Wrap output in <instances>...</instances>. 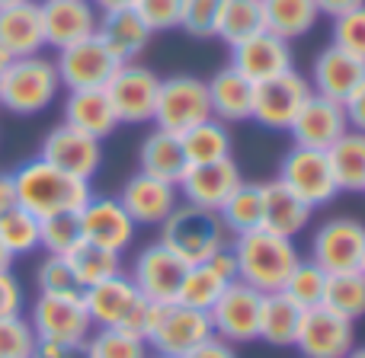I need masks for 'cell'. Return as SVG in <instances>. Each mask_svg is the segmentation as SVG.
Segmentation results:
<instances>
[{"instance_id":"obj_25","label":"cell","mask_w":365,"mask_h":358,"mask_svg":"<svg viewBox=\"0 0 365 358\" xmlns=\"http://www.w3.org/2000/svg\"><path fill=\"white\" fill-rule=\"evenodd\" d=\"M362 80H365V58L353 55V51L340 48V45H334V42L314 58L311 77H308L314 93L327 96V100H336V102L346 100Z\"/></svg>"},{"instance_id":"obj_52","label":"cell","mask_w":365,"mask_h":358,"mask_svg":"<svg viewBox=\"0 0 365 358\" xmlns=\"http://www.w3.org/2000/svg\"><path fill=\"white\" fill-rule=\"evenodd\" d=\"M32 358H87L83 346H64V342H38Z\"/></svg>"},{"instance_id":"obj_60","label":"cell","mask_w":365,"mask_h":358,"mask_svg":"<svg viewBox=\"0 0 365 358\" xmlns=\"http://www.w3.org/2000/svg\"><path fill=\"white\" fill-rule=\"evenodd\" d=\"M359 272H362V275H365V253H362V265H359Z\"/></svg>"},{"instance_id":"obj_47","label":"cell","mask_w":365,"mask_h":358,"mask_svg":"<svg viewBox=\"0 0 365 358\" xmlns=\"http://www.w3.org/2000/svg\"><path fill=\"white\" fill-rule=\"evenodd\" d=\"M135 13L148 23L151 32H167V29H180V16H182V0H135Z\"/></svg>"},{"instance_id":"obj_36","label":"cell","mask_w":365,"mask_h":358,"mask_svg":"<svg viewBox=\"0 0 365 358\" xmlns=\"http://www.w3.org/2000/svg\"><path fill=\"white\" fill-rule=\"evenodd\" d=\"M218 218L231 237L263 227V192H259V182H240L225 199V205L218 208Z\"/></svg>"},{"instance_id":"obj_58","label":"cell","mask_w":365,"mask_h":358,"mask_svg":"<svg viewBox=\"0 0 365 358\" xmlns=\"http://www.w3.org/2000/svg\"><path fill=\"white\" fill-rule=\"evenodd\" d=\"M346 358H365V346H353V352H349Z\"/></svg>"},{"instance_id":"obj_53","label":"cell","mask_w":365,"mask_h":358,"mask_svg":"<svg viewBox=\"0 0 365 358\" xmlns=\"http://www.w3.org/2000/svg\"><path fill=\"white\" fill-rule=\"evenodd\" d=\"M362 4L365 0H317V10H321V16L336 19V16H343V13L356 10V6H362Z\"/></svg>"},{"instance_id":"obj_37","label":"cell","mask_w":365,"mask_h":358,"mask_svg":"<svg viewBox=\"0 0 365 358\" xmlns=\"http://www.w3.org/2000/svg\"><path fill=\"white\" fill-rule=\"evenodd\" d=\"M180 141H182V151H186L189 164H212V160L231 157V147H234L227 125L218 122L215 115L199 122V125H192L189 132H182Z\"/></svg>"},{"instance_id":"obj_22","label":"cell","mask_w":365,"mask_h":358,"mask_svg":"<svg viewBox=\"0 0 365 358\" xmlns=\"http://www.w3.org/2000/svg\"><path fill=\"white\" fill-rule=\"evenodd\" d=\"M231 282H237V263H234V256H231V246H225V250H218L215 256H208L205 263L189 265L186 275H182L177 301L208 314Z\"/></svg>"},{"instance_id":"obj_56","label":"cell","mask_w":365,"mask_h":358,"mask_svg":"<svg viewBox=\"0 0 365 358\" xmlns=\"http://www.w3.org/2000/svg\"><path fill=\"white\" fill-rule=\"evenodd\" d=\"M13 269V256L6 253V246L0 243V272H10Z\"/></svg>"},{"instance_id":"obj_17","label":"cell","mask_w":365,"mask_h":358,"mask_svg":"<svg viewBox=\"0 0 365 358\" xmlns=\"http://www.w3.org/2000/svg\"><path fill=\"white\" fill-rule=\"evenodd\" d=\"M189 265L182 263L173 250H167L164 243H151L135 256L132 263V272L128 278L135 282V288L141 291V298L154 304H173L180 295V285H182V275H186Z\"/></svg>"},{"instance_id":"obj_23","label":"cell","mask_w":365,"mask_h":358,"mask_svg":"<svg viewBox=\"0 0 365 358\" xmlns=\"http://www.w3.org/2000/svg\"><path fill=\"white\" fill-rule=\"evenodd\" d=\"M115 199L122 201V208L138 227H160L167 221V214L180 205V192L173 182L154 179L141 170L125 179V186Z\"/></svg>"},{"instance_id":"obj_28","label":"cell","mask_w":365,"mask_h":358,"mask_svg":"<svg viewBox=\"0 0 365 358\" xmlns=\"http://www.w3.org/2000/svg\"><path fill=\"white\" fill-rule=\"evenodd\" d=\"M259 192H263V227L266 231L282 233V237H292V240L302 231H308L311 218H314V208L304 205L295 192H289L279 179L259 182Z\"/></svg>"},{"instance_id":"obj_32","label":"cell","mask_w":365,"mask_h":358,"mask_svg":"<svg viewBox=\"0 0 365 358\" xmlns=\"http://www.w3.org/2000/svg\"><path fill=\"white\" fill-rule=\"evenodd\" d=\"M327 160L340 192H365V132L346 128L327 147Z\"/></svg>"},{"instance_id":"obj_38","label":"cell","mask_w":365,"mask_h":358,"mask_svg":"<svg viewBox=\"0 0 365 358\" xmlns=\"http://www.w3.org/2000/svg\"><path fill=\"white\" fill-rule=\"evenodd\" d=\"M263 29V0H225L215 23V38H221L225 45H237Z\"/></svg>"},{"instance_id":"obj_51","label":"cell","mask_w":365,"mask_h":358,"mask_svg":"<svg viewBox=\"0 0 365 358\" xmlns=\"http://www.w3.org/2000/svg\"><path fill=\"white\" fill-rule=\"evenodd\" d=\"M182 358H237V346H231V342L212 336V339H205L202 346H195L192 352L182 355Z\"/></svg>"},{"instance_id":"obj_2","label":"cell","mask_w":365,"mask_h":358,"mask_svg":"<svg viewBox=\"0 0 365 358\" xmlns=\"http://www.w3.org/2000/svg\"><path fill=\"white\" fill-rule=\"evenodd\" d=\"M10 177H13V189H16V205L32 211L38 221L51 218V214L81 211L87 205V199L93 195L87 179L71 177V173L45 164L42 157L23 160Z\"/></svg>"},{"instance_id":"obj_34","label":"cell","mask_w":365,"mask_h":358,"mask_svg":"<svg viewBox=\"0 0 365 358\" xmlns=\"http://www.w3.org/2000/svg\"><path fill=\"white\" fill-rule=\"evenodd\" d=\"M321 19L317 0H263V23L285 42L308 36Z\"/></svg>"},{"instance_id":"obj_29","label":"cell","mask_w":365,"mask_h":358,"mask_svg":"<svg viewBox=\"0 0 365 358\" xmlns=\"http://www.w3.org/2000/svg\"><path fill=\"white\" fill-rule=\"evenodd\" d=\"M189 160L182 151L180 135L164 132V128H151L138 144V170L154 179H164L177 186L180 177L186 173Z\"/></svg>"},{"instance_id":"obj_14","label":"cell","mask_w":365,"mask_h":358,"mask_svg":"<svg viewBox=\"0 0 365 358\" xmlns=\"http://www.w3.org/2000/svg\"><path fill=\"white\" fill-rule=\"evenodd\" d=\"M356 346V323L330 307H311L302 314L295 349L302 358H346Z\"/></svg>"},{"instance_id":"obj_45","label":"cell","mask_w":365,"mask_h":358,"mask_svg":"<svg viewBox=\"0 0 365 358\" xmlns=\"http://www.w3.org/2000/svg\"><path fill=\"white\" fill-rule=\"evenodd\" d=\"M225 0H182L180 29L192 38H215V23Z\"/></svg>"},{"instance_id":"obj_43","label":"cell","mask_w":365,"mask_h":358,"mask_svg":"<svg viewBox=\"0 0 365 358\" xmlns=\"http://www.w3.org/2000/svg\"><path fill=\"white\" fill-rule=\"evenodd\" d=\"M81 224H77V211L74 214H51L42 218V231H38V250L51 253V256H64L81 243Z\"/></svg>"},{"instance_id":"obj_30","label":"cell","mask_w":365,"mask_h":358,"mask_svg":"<svg viewBox=\"0 0 365 358\" xmlns=\"http://www.w3.org/2000/svg\"><path fill=\"white\" fill-rule=\"evenodd\" d=\"M96 36H100L103 42H106V48L125 64V61H135V58L148 48L154 32L148 29V23L135 13V6H125V10L100 13V29H96Z\"/></svg>"},{"instance_id":"obj_54","label":"cell","mask_w":365,"mask_h":358,"mask_svg":"<svg viewBox=\"0 0 365 358\" xmlns=\"http://www.w3.org/2000/svg\"><path fill=\"white\" fill-rule=\"evenodd\" d=\"M10 208H16V189L10 173H0V214H6Z\"/></svg>"},{"instance_id":"obj_4","label":"cell","mask_w":365,"mask_h":358,"mask_svg":"<svg viewBox=\"0 0 365 358\" xmlns=\"http://www.w3.org/2000/svg\"><path fill=\"white\" fill-rule=\"evenodd\" d=\"M61 93V77L51 58H13L0 80V106L13 115H38Z\"/></svg>"},{"instance_id":"obj_44","label":"cell","mask_w":365,"mask_h":358,"mask_svg":"<svg viewBox=\"0 0 365 358\" xmlns=\"http://www.w3.org/2000/svg\"><path fill=\"white\" fill-rule=\"evenodd\" d=\"M38 349V336L23 314L0 317V358H32Z\"/></svg>"},{"instance_id":"obj_8","label":"cell","mask_w":365,"mask_h":358,"mask_svg":"<svg viewBox=\"0 0 365 358\" xmlns=\"http://www.w3.org/2000/svg\"><path fill=\"white\" fill-rule=\"evenodd\" d=\"M311 96V83L304 74H298L295 68L276 74L269 80L253 83V109L250 119L259 128L269 132H289L292 119L298 115V109L304 106V100Z\"/></svg>"},{"instance_id":"obj_50","label":"cell","mask_w":365,"mask_h":358,"mask_svg":"<svg viewBox=\"0 0 365 358\" xmlns=\"http://www.w3.org/2000/svg\"><path fill=\"white\" fill-rule=\"evenodd\" d=\"M343 112H346V125L349 128L365 132V80L346 96V100H343Z\"/></svg>"},{"instance_id":"obj_6","label":"cell","mask_w":365,"mask_h":358,"mask_svg":"<svg viewBox=\"0 0 365 358\" xmlns=\"http://www.w3.org/2000/svg\"><path fill=\"white\" fill-rule=\"evenodd\" d=\"M212 119V100H208V83L192 74L160 77L158 109H154V125L164 132L182 135L192 125Z\"/></svg>"},{"instance_id":"obj_20","label":"cell","mask_w":365,"mask_h":358,"mask_svg":"<svg viewBox=\"0 0 365 358\" xmlns=\"http://www.w3.org/2000/svg\"><path fill=\"white\" fill-rule=\"evenodd\" d=\"M231 68L240 70L247 80L259 83L269 80L276 74L295 68V58H292V42H285L282 36L263 29L257 36L244 38V42L231 45Z\"/></svg>"},{"instance_id":"obj_24","label":"cell","mask_w":365,"mask_h":358,"mask_svg":"<svg viewBox=\"0 0 365 358\" xmlns=\"http://www.w3.org/2000/svg\"><path fill=\"white\" fill-rule=\"evenodd\" d=\"M81 295H83V307H87L93 330H103V327L122 330L128 323V317L135 314V307L141 304V291L135 288L128 272H119V275L106 278V282L90 285Z\"/></svg>"},{"instance_id":"obj_10","label":"cell","mask_w":365,"mask_h":358,"mask_svg":"<svg viewBox=\"0 0 365 358\" xmlns=\"http://www.w3.org/2000/svg\"><path fill=\"white\" fill-rule=\"evenodd\" d=\"M212 336L215 330L205 310H195L173 301V304H160L158 320H154L151 336H148V349H154L158 355L182 358L205 339H212Z\"/></svg>"},{"instance_id":"obj_61","label":"cell","mask_w":365,"mask_h":358,"mask_svg":"<svg viewBox=\"0 0 365 358\" xmlns=\"http://www.w3.org/2000/svg\"><path fill=\"white\" fill-rule=\"evenodd\" d=\"M148 358H170V355H158V352H154V355H148Z\"/></svg>"},{"instance_id":"obj_16","label":"cell","mask_w":365,"mask_h":358,"mask_svg":"<svg viewBox=\"0 0 365 358\" xmlns=\"http://www.w3.org/2000/svg\"><path fill=\"white\" fill-rule=\"evenodd\" d=\"M38 157L77 179H93L103 167V141L77 132L71 125H55L38 144Z\"/></svg>"},{"instance_id":"obj_11","label":"cell","mask_w":365,"mask_h":358,"mask_svg":"<svg viewBox=\"0 0 365 358\" xmlns=\"http://www.w3.org/2000/svg\"><path fill=\"white\" fill-rule=\"evenodd\" d=\"M106 93L119 115V125H148L154 122V109H158L160 77L145 64L125 61L106 83Z\"/></svg>"},{"instance_id":"obj_55","label":"cell","mask_w":365,"mask_h":358,"mask_svg":"<svg viewBox=\"0 0 365 358\" xmlns=\"http://www.w3.org/2000/svg\"><path fill=\"white\" fill-rule=\"evenodd\" d=\"M90 4H93L100 13H113V10H125V6H132L135 0H90Z\"/></svg>"},{"instance_id":"obj_21","label":"cell","mask_w":365,"mask_h":358,"mask_svg":"<svg viewBox=\"0 0 365 358\" xmlns=\"http://www.w3.org/2000/svg\"><path fill=\"white\" fill-rule=\"evenodd\" d=\"M45 26V48H68L81 38L96 36L100 10L90 0H38Z\"/></svg>"},{"instance_id":"obj_19","label":"cell","mask_w":365,"mask_h":358,"mask_svg":"<svg viewBox=\"0 0 365 358\" xmlns=\"http://www.w3.org/2000/svg\"><path fill=\"white\" fill-rule=\"evenodd\" d=\"M346 112L343 102L327 100V96L314 93L304 100V106L298 109V115L292 119L289 135L295 147H311V151H327L343 132H346Z\"/></svg>"},{"instance_id":"obj_49","label":"cell","mask_w":365,"mask_h":358,"mask_svg":"<svg viewBox=\"0 0 365 358\" xmlns=\"http://www.w3.org/2000/svg\"><path fill=\"white\" fill-rule=\"evenodd\" d=\"M23 285L13 272H0V317H13V314H23Z\"/></svg>"},{"instance_id":"obj_42","label":"cell","mask_w":365,"mask_h":358,"mask_svg":"<svg viewBox=\"0 0 365 358\" xmlns=\"http://www.w3.org/2000/svg\"><path fill=\"white\" fill-rule=\"evenodd\" d=\"M324 288H327V272L317 263H311V259H302V263L295 265V272L289 275V282H285L282 295L289 298L295 307L311 310V307H321L324 304Z\"/></svg>"},{"instance_id":"obj_39","label":"cell","mask_w":365,"mask_h":358,"mask_svg":"<svg viewBox=\"0 0 365 358\" xmlns=\"http://www.w3.org/2000/svg\"><path fill=\"white\" fill-rule=\"evenodd\" d=\"M324 307L334 314L346 317V320H359L365 317V275L356 272H334L327 275V288H324Z\"/></svg>"},{"instance_id":"obj_13","label":"cell","mask_w":365,"mask_h":358,"mask_svg":"<svg viewBox=\"0 0 365 358\" xmlns=\"http://www.w3.org/2000/svg\"><path fill=\"white\" fill-rule=\"evenodd\" d=\"M259 307H263V295L250 288L247 282H231L227 291L215 301L208 310V320L218 339L231 342V346H247V342L259 339Z\"/></svg>"},{"instance_id":"obj_48","label":"cell","mask_w":365,"mask_h":358,"mask_svg":"<svg viewBox=\"0 0 365 358\" xmlns=\"http://www.w3.org/2000/svg\"><path fill=\"white\" fill-rule=\"evenodd\" d=\"M36 288L38 291H71V288H77L74 275H71V269H68V259L45 253V259L36 265Z\"/></svg>"},{"instance_id":"obj_27","label":"cell","mask_w":365,"mask_h":358,"mask_svg":"<svg viewBox=\"0 0 365 358\" xmlns=\"http://www.w3.org/2000/svg\"><path fill=\"white\" fill-rule=\"evenodd\" d=\"M61 115H64V125L100 141L109 138L119 128V115H115L106 90H68Z\"/></svg>"},{"instance_id":"obj_40","label":"cell","mask_w":365,"mask_h":358,"mask_svg":"<svg viewBox=\"0 0 365 358\" xmlns=\"http://www.w3.org/2000/svg\"><path fill=\"white\" fill-rule=\"evenodd\" d=\"M38 231L42 221L26 208H10L6 214H0V243L6 246L13 259L16 256H32L38 250Z\"/></svg>"},{"instance_id":"obj_18","label":"cell","mask_w":365,"mask_h":358,"mask_svg":"<svg viewBox=\"0 0 365 358\" xmlns=\"http://www.w3.org/2000/svg\"><path fill=\"white\" fill-rule=\"evenodd\" d=\"M240 182H244V173H240L237 160L221 157V160H212V164H189L186 173L177 182V192H180V201L218 211Z\"/></svg>"},{"instance_id":"obj_41","label":"cell","mask_w":365,"mask_h":358,"mask_svg":"<svg viewBox=\"0 0 365 358\" xmlns=\"http://www.w3.org/2000/svg\"><path fill=\"white\" fill-rule=\"evenodd\" d=\"M83 352H87V358H148L151 349H148L145 339L125 333V330L103 327L87 336Z\"/></svg>"},{"instance_id":"obj_7","label":"cell","mask_w":365,"mask_h":358,"mask_svg":"<svg viewBox=\"0 0 365 358\" xmlns=\"http://www.w3.org/2000/svg\"><path fill=\"white\" fill-rule=\"evenodd\" d=\"M279 182H282L289 192H295L304 205L317 208L330 205V201L340 195V186L334 179V170H330L327 151H311V147H295L282 157L279 164Z\"/></svg>"},{"instance_id":"obj_31","label":"cell","mask_w":365,"mask_h":358,"mask_svg":"<svg viewBox=\"0 0 365 358\" xmlns=\"http://www.w3.org/2000/svg\"><path fill=\"white\" fill-rule=\"evenodd\" d=\"M208 83V100H212V115L225 125L231 122H247L253 109V80H247L240 70H234L231 64L221 68L218 74H212Z\"/></svg>"},{"instance_id":"obj_5","label":"cell","mask_w":365,"mask_h":358,"mask_svg":"<svg viewBox=\"0 0 365 358\" xmlns=\"http://www.w3.org/2000/svg\"><path fill=\"white\" fill-rule=\"evenodd\" d=\"M29 327L36 330L38 342H64V346H83L93 333L90 314L83 307V295L71 291H38L29 307Z\"/></svg>"},{"instance_id":"obj_59","label":"cell","mask_w":365,"mask_h":358,"mask_svg":"<svg viewBox=\"0 0 365 358\" xmlns=\"http://www.w3.org/2000/svg\"><path fill=\"white\" fill-rule=\"evenodd\" d=\"M13 4H23V0H0V6H13Z\"/></svg>"},{"instance_id":"obj_15","label":"cell","mask_w":365,"mask_h":358,"mask_svg":"<svg viewBox=\"0 0 365 358\" xmlns=\"http://www.w3.org/2000/svg\"><path fill=\"white\" fill-rule=\"evenodd\" d=\"M77 224L87 243L106 246L113 253H125L138 237V224L128 218L122 201L113 195H90L87 205L77 211Z\"/></svg>"},{"instance_id":"obj_3","label":"cell","mask_w":365,"mask_h":358,"mask_svg":"<svg viewBox=\"0 0 365 358\" xmlns=\"http://www.w3.org/2000/svg\"><path fill=\"white\" fill-rule=\"evenodd\" d=\"M160 243L177 253L186 265H195V263H205L218 250H225L231 243V233L225 231L218 211L180 201L167 214L164 224H160Z\"/></svg>"},{"instance_id":"obj_1","label":"cell","mask_w":365,"mask_h":358,"mask_svg":"<svg viewBox=\"0 0 365 358\" xmlns=\"http://www.w3.org/2000/svg\"><path fill=\"white\" fill-rule=\"evenodd\" d=\"M231 256L237 263V278L247 282L250 288H257L259 295H276L285 288L289 275L295 272V265L302 263L295 240L272 233L266 227H257L250 233H237L231 237Z\"/></svg>"},{"instance_id":"obj_12","label":"cell","mask_w":365,"mask_h":358,"mask_svg":"<svg viewBox=\"0 0 365 358\" xmlns=\"http://www.w3.org/2000/svg\"><path fill=\"white\" fill-rule=\"evenodd\" d=\"M55 68L64 90H106L122 61L106 48L100 36H90L58 51Z\"/></svg>"},{"instance_id":"obj_46","label":"cell","mask_w":365,"mask_h":358,"mask_svg":"<svg viewBox=\"0 0 365 358\" xmlns=\"http://www.w3.org/2000/svg\"><path fill=\"white\" fill-rule=\"evenodd\" d=\"M330 42L340 45V48H346V51H353V55L365 58V4L334 19Z\"/></svg>"},{"instance_id":"obj_9","label":"cell","mask_w":365,"mask_h":358,"mask_svg":"<svg viewBox=\"0 0 365 358\" xmlns=\"http://www.w3.org/2000/svg\"><path fill=\"white\" fill-rule=\"evenodd\" d=\"M365 253V224L353 214L327 218L311 237V263H317L327 275L334 272H356Z\"/></svg>"},{"instance_id":"obj_57","label":"cell","mask_w":365,"mask_h":358,"mask_svg":"<svg viewBox=\"0 0 365 358\" xmlns=\"http://www.w3.org/2000/svg\"><path fill=\"white\" fill-rule=\"evenodd\" d=\"M13 58L6 55V51H0V80H4V70H6V64H10Z\"/></svg>"},{"instance_id":"obj_26","label":"cell","mask_w":365,"mask_h":358,"mask_svg":"<svg viewBox=\"0 0 365 358\" xmlns=\"http://www.w3.org/2000/svg\"><path fill=\"white\" fill-rule=\"evenodd\" d=\"M45 26L38 0H23L13 6H0V51L10 58L42 55Z\"/></svg>"},{"instance_id":"obj_33","label":"cell","mask_w":365,"mask_h":358,"mask_svg":"<svg viewBox=\"0 0 365 358\" xmlns=\"http://www.w3.org/2000/svg\"><path fill=\"white\" fill-rule=\"evenodd\" d=\"M302 307L289 301L282 291L276 295H263V307H259V339L269 342L272 349H292L295 346L298 327H302Z\"/></svg>"},{"instance_id":"obj_35","label":"cell","mask_w":365,"mask_h":358,"mask_svg":"<svg viewBox=\"0 0 365 358\" xmlns=\"http://www.w3.org/2000/svg\"><path fill=\"white\" fill-rule=\"evenodd\" d=\"M64 259H68V269H71L74 285L81 291L90 288V285H96V282H106V278L119 275V272H125L122 269V253L87 243V240H81L71 253H64Z\"/></svg>"}]
</instances>
